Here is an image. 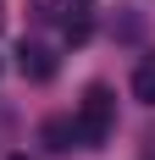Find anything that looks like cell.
Wrapping results in <instances>:
<instances>
[{
  "label": "cell",
  "mask_w": 155,
  "mask_h": 160,
  "mask_svg": "<svg viewBox=\"0 0 155 160\" xmlns=\"http://www.w3.org/2000/svg\"><path fill=\"white\" fill-rule=\"evenodd\" d=\"M111 127H116V99H111L105 83H94L89 94H83V105H78V116H72V132H78L83 149H100L111 138Z\"/></svg>",
  "instance_id": "6da1fadb"
},
{
  "label": "cell",
  "mask_w": 155,
  "mask_h": 160,
  "mask_svg": "<svg viewBox=\"0 0 155 160\" xmlns=\"http://www.w3.org/2000/svg\"><path fill=\"white\" fill-rule=\"evenodd\" d=\"M17 66H22V78L50 83V78H56V50H50V44H39V39H22V50H17Z\"/></svg>",
  "instance_id": "7a4b0ae2"
},
{
  "label": "cell",
  "mask_w": 155,
  "mask_h": 160,
  "mask_svg": "<svg viewBox=\"0 0 155 160\" xmlns=\"http://www.w3.org/2000/svg\"><path fill=\"white\" fill-rule=\"evenodd\" d=\"M133 99L155 105V50H150V55H139V66H133Z\"/></svg>",
  "instance_id": "3957f363"
},
{
  "label": "cell",
  "mask_w": 155,
  "mask_h": 160,
  "mask_svg": "<svg viewBox=\"0 0 155 160\" xmlns=\"http://www.w3.org/2000/svg\"><path fill=\"white\" fill-rule=\"evenodd\" d=\"M45 144L56 149V155L78 144V132H72V122H67V116H50V122H45Z\"/></svg>",
  "instance_id": "277c9868"
},
{
  "label": "cell",
  "mask_w": 155,
  "mask_h": 160,
  "mask_svg": "<svg viewBox=\"0 0 155 160\" xmlns=\"http://www.w3.org/2000/svg\"><path fill=\"white\" fill-rule=\"evenodd\" d=\"M28 17L33 22H56L61 17V0H28Z\"/></svg>",
  "instance_id": "5b68a950"
},
{
  "label": "cell",
  "mask_w": 155,
  "mask_h": 160,
  "mask_svg": "<svg viewBox=\"0 0 155 160\" xmlns=\"http://www.w3.org/2000/svg\"><path fill=\"white\" fill-rule=\"evenodd\" d=\"M6 138H11V111L0 105V144H6Z\"/></svg>",
  "instance_id": "8992f818"
},
{
  "label": "cell",
  "mask_w": 155,
  "mask_h": 160,
  "mask_svg": "<svg viewBox=\"0 0 155 160\" xmlns=\"http://www.w3.org/2000/svg\"><path fill=\"white\" fill-rule=\"evenodd\" d=\"M0 28H6V11H0Z\"/></svg>",
  "instance_id": "52a82bcc"
},
{
  "label": "cell",
  "mask_w": 155,
  "mask_h": 160,
  "mask_svg": "<svg viewBox=\"0 0 155 160\" xmlns=\"http://www.w3.org/2000/svg\"><path fill=\"white\" fill-rule=\"evenodd\" d=\"M11 160H28V155H11Z\"/></svg>",
  "instance_id": "ba28073f"
}]
</instances>
